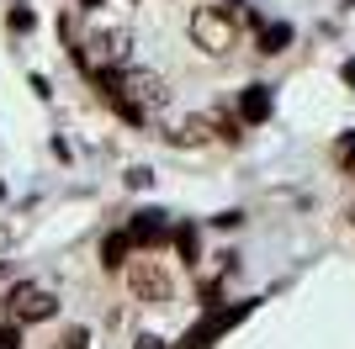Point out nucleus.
Returning <instances> with one entry per match:
<instances>
[{
	"label": "nucleus",
	"mask_w": 355,
	"mask_h": 349,
	"mask_svg": "<svg viewBox=\"0 0 355 349\" xmlns=\"http://www.w3.org/2000/svg\"><path fill=\"white\" fill-rule=\"evenodd\" d=\"M191 43L202 48L207 58H223L228 48L239 43V16L223 11V6H196V11H191Z\"/></svg>",
	"instance_id": "f03ea898"
},
{
	"label": "nucleus",
	"mask_w": 355,
	"mask_h": 349,
	"mask_svg": "<svg viewBox=\"0 0 355 349\" xmlns=\"http://www.w3.org/2000/svg\"><path fill=\"white\" fill-rule=\"evenodd\" d=\"M128 286H133V296L138 302H154V307H164L170 296H175V280L164 276L154 260H138L133 270H128Z\"/></svg>",
	"instance_id": "20e7f679"
},
{
	"label": "nucleus",
	"mask_w": 355,
	"mask_h": 349,
	"mask_svg": "<svg viewBox=\"0 0 355 349\" xmlns=\"http://www.w3.org/2000/svg\"><path fill=\"white\" fill-rule=\"evenodd\" d=\"M0 349H21V323H6V328H0Z\"/></svg>",
	"instance_id": "f8f14e48"
},
{
	"label": "nucleus",
	"mask_w": 355,
	"mask_h": 349,
	"mask_svg": "<svg viewBox=\"0 0 355 349\" xmlns=\"http://www.w3.org/2000/svg\"><path fill=\"white\" fill-rule=\"evenodd\" d=\"M334 159H340L345 170H355V132H345V138H340V148H334Z\"/></svg>",
	"instance_id": "9b49d317"
},
{
	"label": "nucleus",
	"mask_w": 355,
	"mask_h": 349,
	"mask_svg": "<svg viewBox=\"0 0 355 349\" xmlns=\"http://www.w3.org/2000/svg\"><path fill=\"white\" fill-rule=\"evenodd\" d=\"M106 85V101L117 106L128 122H144L148 111H159L164 101H170V90H164V80L154 69H122V74H101Z\"/></svg>",
	"instance_id": "f257e3e1"
},
{
	"label": "nucleus",
	"mask_w": 355,
	"mask_h": 349,
	"mask_svg": "<svg viewBox=\"0 0 355 349\" xmlns=\"http://www.w3.org/2000/svg\"><path fill=\"white\" fill-rule=\"evenodd\" d=\"M128 238H133V249H154L170 238V222L159 217V212H138L133 222H128Z\"/></svg>",
	"instance_id": "423d86ee"
},
{
	"label": "nucleus",
	"mask_w": 355,
	"mask_h": 349,
	"mask_svg": "<svg viewBox=\"0 0 355 349\" xmlns=\"http://www.w3.org/2000/svg\"><path fill=\"white\" fill-rule=\"evenodd\" d=\"M270 116V90L266 85H250L239 96V122H266Z\"/></svg>",
	"instance_id": "0eeeda50"
},
{
	"label": "nucleus",
	"mask_w": 355,
	"mask_h": 349,
	"mask_svg": "<svg viewBox=\"0 0 355 349\" xmlns=\"http://www.w3.org/2000/svg\"><path fill=\"white\" fill-rule=\"evenodd\" d=\"M244 312H250V302H234V307H218V312H207V318L196 323L191 334L180 339V349H212V339H218V334H228V328H234V323L244 318Z\"/></svg>",
	"instance_id": "39448f33"
},
{
	"label": "nucleus",
	"mask_w": 355,
	"mask_h": 349,
	"mask_svg": "<svg viewBox=\"0 0 355 349\" xmlns=\"http://www.w3.org/2000/svg\"><path fill=\"white\" fill-rule=\"evenodd\" d=\"M175 249H180V260L196 265V254H202V238H196V228H175Z\"/></svg>",
	"instance_id": "9d476101"
},
{
	"label": "nucleus",
	"mask_w": 355,
	"mask_h": 349,
	"mask_svg": "<svg viewBox=\"0 0 355 349\" xmlns=\"http://www.w3.org/2000/svg\"><path fill=\"white\" fill-rule=\"evenodd\" d=\"M138 349H164V344H159V339H144V344H138Z\"/></svg>",
	"instance_id": "4468645a"
},
{
	"label": "nucleus",
	"mask_w": 355,
	"mask_h": 349,
	"mask_svg": "<svg viewBox=\"0 0 355 349\" xmlns=\"http://www.w3.org/2000/svg\"><path fill=\"white\" fill-rule=\"evenodd\" d=\"M80 6H85V11H96V6H101V0H80Z\"/></svg>",
	"instance_id": "dca6fc26"
},
{
	"label": "nucleus",
	"mask_w": 355,
	"mask_h": 349,
	"mask_svg": "<svg viewBox=\"0 0 355 349\" xmlns=\"http://www.w3.org/2000/svg\"><path fill=\"white\" fill-rule=\"evenodd\" d=\"M59 312V296L43 286H16L11 296H6V318L11 323H48Z\"/></svg>",
	"instance_id": "7ed1b4c3"
},
{
	"label": "nucleus",
	"mask_w": 355,
	"mask_h": 349,
	"mask_svg": "<svg viewBox=\"0 0 355 349\" xmlns=\"http://www.w3.org/2000/svg\"><path fill=\"white\" fill-rule=\"evenodd\" d=\"M345 80H350V85H355V64H345Z\"/></svg>",
	"instance_id": "2eb2a0df"
},
{
	"label": "nucleus",
	"mask_w": 355,
	"mask_h": 349,
	"mask_svg": "<svg viewBox=\"0 0 355 349\" xmlns=\"http://www.w3.org/2000/svg\"><path fill=\"white\" fill-rule=\"evenodd\" d=\"M286 43H292V27H286V21H270V27H260V53H282Z\"/></svg>",
	"instance_id": "1a4fd4ad"
},
{
	"label": "nucleus",
	"mask_w": 355,
	"mask_h": 349,
	"mask_svg": "<svg viewBox=\"0 0 355 349\" xmlns=\"http://www.w3.org/2000/svg\"><path fill=\"white\" fill-rule=\"evenodd\" d=\"M128 249H133V238H128V233H112L101 244V265L106 270H122V265H128Z\"/></svg>",
	"instance_id": "6e6552de"
},
{
	"label": "nucleus",
	"mask_w": 355,
	"mask_h": 349,
	"mask_svg": "<svg viewBox=\"0 0 355 349\" xmlns=\"http://www.w3.org/2000/svg\"><path fill=\"white\" fill-rule=\"evenodd\" d=\"M85 339H90V334H85V328H69V334H64V339H59V349H85Z\"/></svg>",
	"instance_id": "ddd939ff"
}]
</instances>
